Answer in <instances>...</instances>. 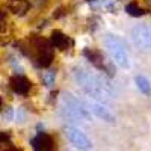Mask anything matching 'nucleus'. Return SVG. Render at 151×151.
Instances as JSON below:
<instances>
[{"mask_svg": "<svg viewBox=\"0 0 151 151\" xmlns=\"http://www.w3.org/2000/svg\"><path fill=\"white\" fill-rule=\"evenodd\" d=\"M29 2L26 0H12L9 3V9L14 12V14H24L27 9H29Z\"/></svg>", "mask_w": 151, "mask_h": 151, "instance_id": "nucleus-6", "label": "nucleus"}, {"mask_svg": "<svg viewBox=\"0 0 151 151\" xmlns=\"http://www.w3.org/2000/svg\"><path fill=\"white\" fill-rule=\"evenodd\" d=\"M85 56L89 59L97 68L106 70V62H104V58H103V53H101V52H98V50H89V48H86V50H85Z\"/></svg>", "mask_w": 151, "mask_h": 151, "instance_id": "nucleus-5", "label": "nucleus"}, {"mask_svg": "<svg viewBox=\"0 0 151 151\" xmlns=\"http://www.w3.org/2000/svg\"><path fill=\"white\" fill-rule=\"evenodd\" d=\"M50 41H52L53 47H56V48H59V50H67V48H70V47L73 45V40H71V38L67 36V35H64V33L59 32V30L52 32Z\"/></svg>", "mask_w": 151, "mask_h": 151, "instance_id": "nucleus-4", "label": "nucleus"}, {"mask_svg": "<svg viewBox=\"0 0 151 151\" xmlns=\"http://www.w3.org/2000/svg\"><path fill=\"white\" fill-rule=\"evenodd\" d=\"M5 18V14H3V12H0V21H2Z\"/></svg>", "mask_w": 151, "mask_h": 151, "instance_id": "nucleus-9", "label": "nucleus"}, {"mask_svg": "<svg viewBox=\"0 0 151 151\" xmlns=\"http://www.w3.org/2000/svg\"><path fill=\"white\" fill-rule=\"evenodd\" d=\"M125 9H127V12H129V14H132L133 17H139V15H144V14H145V11L139 6V3H137V2L129 3Z\"/></svg>", "mask_w": 151, "mask_h": 151, "instance_id": "nucleus-7", "label": "nucleus"}, {"mask_svg": "<svg viewBox=\"0 0 151 151\" xmlns=\"http://www.w3.org/2000/svg\"><path fill=\"white\" fill-rule=\"evenodd\" d=\"M29 56H33L36 60V65L42 68H47L52 65L55 59V52H53V44L52 41L45 40L42 36H32L29 40Z\"/></svg>", "mask_w": 151, "mask_h": 151, "instance_id": "nucleus-1", "label": "nucleus"}, {"mask_svg": "<svg viewBox=\"0 0 151 151\" xmlns=\"http://www.w3.org/2000/svg\"><path fill=\"white\" fill-rule=\"evenodd\" d=\"M32 145L35 150H42V151H50L56 148V141L52 134L48 133H40L35 139L32 141Z\"/></svg>", "mask_w": 151, "mask_h": 151, "instance_id": "nucleus-3", "label": "nucleus"}, {"mask_svg": "<svg viewBox=\"0 0 151 151\" xmlns=\"http://www.w3.org/2000/svg\"><path fill=\"white\" fill-rule=\"evenodd\" d=\"M9 86H11V89L14 92L26 95L30 91L32 83H30V80L27 77H24V76H12L11 80H9Z\"/></svg>", "mask_w": 151, "mask_h": 151, "instance_id": "nucleus-2", "label": "nucleus"}, {"mask_svg": "<svg viewBox=\"0 0 151 151\" xmlns=\"http://www.w3.org/2000/svg\"><path fill=\"white\" fill-rule=\"evenodd\" d=\"M2 106H3V100H2V97H0V110H2Z\"/></svg>", "mask_w": 151, "mask_h": 151, "instance_id": "nucleus-10", "label": "nucleus"}, {"mask_svg": "<svg viewBox=\"0 0 151 151\" xmlns=\"http://www.w3.org/2000/svg\"><path fill=\"white\" fill-rule=\"evenodd\" d=\"M0 141H2V142H6V141H9V136H8L6 133H3V132H0Z\"/></svg>", "mask_w": 151, "mask_h": 151, "instance_id": "nucleus-8", "label": "nucleus"}]
</instances>
